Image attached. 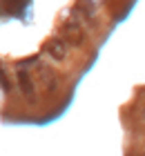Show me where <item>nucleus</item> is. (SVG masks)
<instances>
[{
	"instance_id": "nucleus-1",
	"label": "nucleus",
	"mask_w": 145,
	"mask_h": 156,
	"mask_svg": "<svg viewBox=\"0 0 145 156\" xmlns=\"http://www.w3.org/2000/svg\"><path fill=\"white\" fill-rule=\"evenodd\" d=\"M60 36L67 40V45L78 47V49H83L85 42H87V36L83 31V25L78 23V20H65V23L60 25Z\"/></svg>"
},
{
	"instance_id": "nucleus-2",
	"label": "nucleus",
	"mask_w": 145,
	"mask_h": 156,
	"mask_svg": "<svg viewBox=\"0 0 145 156\" xmlns=\"http://www.w3.org/2000/svg\"><path fill=\"white\" fill-rule=\"evenodd\" d=\"M16 80H18V89H20V94L25 96V101L31 103V105L38 103V91H36V85H34V80H31V74H29L23 65H18Z\"/></svg>"
},
{
	"instance_id": "nucleus-3",
	"label": "nucleus",
	"mask_w": 145,
	"mask_h": 156,
	"mask_svg": "<svg viewBox=\"0 0 145 156\" xmlns=\"http://www.w3.org/2000/svg\"><path fill=\"white\" fill-rule=\"evenodd\" d=\"M45 54H47L54 62H65V60H67V54H69L67 40H65L63 36H60V38H52V40L45 45Z\"/></svg>"
},
{
	"instance_id": "nucleus-4",
	"label": "nucleus",
	"mask_w": 145,
	"mask_h": 156,
	"mask_svg": "<svg viewBox=\"0 0 145 156\" xmlns=\"http://www.w3.org/2000/svg\"><path fill=\"white\" fill-rule=\"evenodd\" d=\"M38 74H40L42 85H45V91H47V94H54V91L58 89V85H60L56 72H54V69H49L47 65H38Z\"/></svg>"
}]
</instances>
